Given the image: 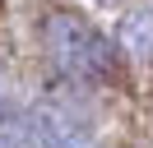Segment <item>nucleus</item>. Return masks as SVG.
<instances>
[{
    "instance_id": "nucleus-1",
    "label": "nucleus",
    "mask_w": 153,
    "mask_h": 148,
    "mask_svg": "<svg viewBox=\"0 0 153 148\" xmlns=\"http://www.w3.org/2000/svg\"><path fill=\"white\" fill-rule=\"evenodd\" d=\"M42 42H47V56L56 60V70H65L70 79L97 83V79H111V70H116V46L107 42L88 18L70 14V9L47 14Z\"/></svg>"
},
{
    "instance_id": "nucleus-2",
    "label": "nucleus",
    "mask_w": 153,
    "mask_h": 148,
    "mask_svg": "<svg viewBox=\"0 0 153 148\" xmlns=\"http://www.w3.org/2000/svg\"><path fill=\"white\" fill-rule=\"evenodd\" d=\"M33 130H37V148H93V130L65 107H37Z\"/></svg>"
},
{
    "instance_id": "nucleus-3",
    "label": "nucleus",
    "mask_w": 153,
    "mask_h": 148,
    "mask_svg": "<svg viewBox=\"0 0 153 148\" xmlns=\"http://www.w3.org/2000/svg\"><path fill=\"white\" fill-rule=\"evenodd\" d=\"M116 42H121L130 56L153 60V9H134V14H125V18H121V33H116Z\"/></svg>"
},
{
    "instance_id": "nucleus-4",
    "label": "nucleus",
    "mask_w": 153,
    "mask_h": 148,
    "mask_svg": "<svg viewBox=\"0 0 153 148\" xmlns=\"http://www.w3.org/2000/svg\"><path fill=\"white\" fill-rule=\"evenodd\" d=\"M19 120H23V111L14 107L10 97H0V134H5V130H14V125H19Z\"/></svg>"
},
{
    "instance_id": "nucleus-5",
    "label": "nucleus",
    "mask_w": 153,
    "mask_h": 148,
    "mask_svg": "<svg viewBox=\"0 0 153 148\" xmlns=\"http://www.w3.org/2000/svg\"><path fill=\"white\" fill-rule=\"evenodd\" d=\"M97 5H116V0H97Z\"/></svg>"
}]
</instances>
